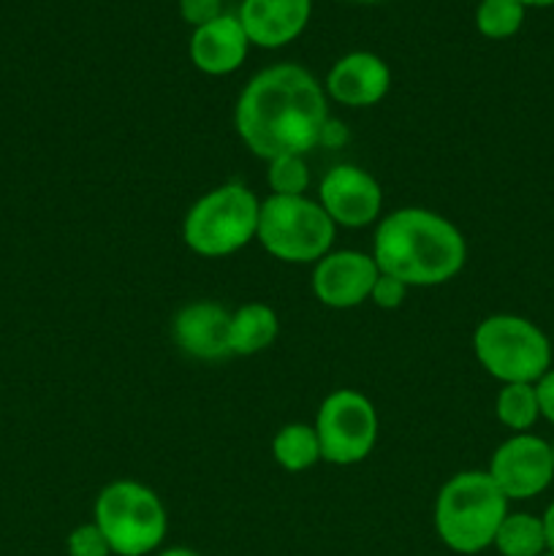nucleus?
I'll return each mask as SVG.
<instances>
[{"label":"nucleus","mask_w":554,"mask_h":556,"mask_svg":"<svg viewBox=\"0 0 554 556\" xmlns=\"http://www.w3.org/2000/svg\"><path fill=\"white\" fill-rule=\"evenodd\" d=\"M329 119V96L320 81L297 63H277L259 71L234 106V128L261 161L307 155L320 147Z\"/></svg>","instance_id":"obj_1"},{"label":"nucleus","mask_w":554,"mask_h":556,"mask_svg":"<svg viewBox=\"0 0 554 556\" xmlns=\"http://www.w3.org/2000/svg\"><path fill=\"white\" fill-rule=\"evenodd\" d=\"M373 258L383 275L407 288H432L465 269L467 242L449 217L424 206H402L378 220Z\"/></svg>","instance_id":"obj_2"},{"label":"nucleus","mask_w":554,"mask_h":556,"mask_svg":"<svg viewBox=\"0 0 554 556\" xmlns=\"http://www.w3.org/2000/svg\"><path fill=\"white\" fill-rule=\"evenodd\" d=\"M508 516V497L487 470L451 476L435 500V532L454 554H481Z\"/></svg>","instance_id":"obj_3"},{"label":"nucleus","mask_w":554,"mask_h":556,"mask_svg":"<svg viewBox=\"0 0 554 556\" xmlns=\"http://www.w3.org/2000/svg\"><path fill=\"white\" fill-rule=\"evenodd\" d=\"M261 199L242 182L212 188L182 217V242L201 258H226L259 233Z\"/></svg>","instance_id":"obj_4"},{"label":"nucleus","mask_w":554,"mask_h":556,"mask_svg":"<svg viewBox=\"0 0 554 556\" xmlns=\"http://www.w3.org/2000/svg\"><path fill=\"white\" fill-rule=\"evenodd\" d=\"M92 525L103 532L114 556H147L166 541L168 514L150 486L125 478L98 492Z\"/></svg>","instance_id":"obj_5"},{"label":"nucleus","mask_w":554,"mask_h":556,"mask_svg":"<svg viewBox=\"0 0 554 556\" xmlns=\"http://www.w3.org/2000/svg\"><path fill=\"white\" fill-rule=\"evenodd\" d=\"M473 353L500 383H538L552 369V342L530 318L494 313L473 331Z\"/></svg>","instance_id":"obj_6"},{"label":"nucleus","mask_w":554,"mask_h":556,"mask_svg":"<svg viewBox=\"0 0 554 556\" xmlns=\"http://www.w3.org/2000/svg\"><path fill=\"white\" fill-rule=\"evenodd\" d=\"M337 226L318 199L307 195H266L261 201L255 239L282 264H318L331 253Z\"/></svg>","instance_id":"obj_7"},{"label":"nucleus","mask_w":554,"mask_h":556,"mask_svg":"<svg viewBox=\"0 0 554 556\" xmlns=\"http://www.w3.org/2000/svg\"><path fill=\"white\" fill-rule=\"evenodd\" d=\"M313 427L320 443V462L337 467L358 465L378 443V410L362 391L337 389L326 394Z\"/></svg>","instance_id":"obj_8"},{"label":"nucleus","mask_w":554,"mask_h":556,"mask_svg":"<svg viewBox=\"0 0 554 556\" xmlns=\"http://www.w3.org/2000/svg\"><path fill=\"white\" fill-rule=\"evenodd\" d=\"M487 472L498 483L500 492L516 503L532 500L546 492L554 481L552 443L538 434H511L494 448Z\"/></svg>","instance_id":"obj_9"},{"label":"nucleus","mask_w":554,"mask_h":556,"mask_svg":"<svg viewBox=\"0 0 554 556\" xmlns=\"http://www.w3.org/2000/svg\"><path fill=\"white\" fill-rule=\"evenodd\" d=\"M318 204L337 228H364L380 220L383 190L369 172L353 163H340L324 174L318 185Z\"/></svg>","instance_id":"obj_10"},{"label":"nucleus","mask_w":554,"mask_h":556,"mask_svg":"<svg viewBox=\"0 0 554 556\" xmlns=\"http://www.w3.org/2000/svg\"><path fill=\"white\" fill-rule=\"evenodd\" d=\"M380 277L373 253L362 250H331L313 264L310 288L313 296L329 309H353L369 302L375 280Z\"/></svg>","instance_id":"obj_11"},{"label":"nucleus","mask_w":554,"mask_h":556,"mask_svg":"<svg viewBox=\"0 0 554 556\" xmlns=\"http://www.w3.org/2000/svg\"><path fill=\"white\" fill-rule=\"evenodd\" d=\"M228 326H231V313L223 304L201 299V302L185 304L174 315L172 334L185 356L196 362H223L231 356Z\"/></svg>","instance_id":"obj_12"},{"label":"nucleus","mask_w":554,"mask_h":556,"mask_svg":"<svg viewBox=\"0 0 554 556\" xmlns=\"http://www.w3.org/2000/svg\"><path fill=\"white\" fill-rule=\"evenodd\" d=\"M391 71L375 52H348L326 74V96L351 109H367L389 96Z\"/></svg>","instance_id":"obj_13"},{"label":"nucleus","mask_w":554,"mask_h":556,"mask_svg":"<svg viewBox=\"0 0 554 556\" xmlns=\"http://www.w3.org/2000/svg\"><path fill=\"white\" fill-rule=\"evenodd\" d=\"M313 0H242L239 22L250 43L277 49L302 36L310 22Z\"/></svg>","instance_id":"obj_14"},{"label":"nucleus","mask_w":554,"mask_h":556,"mask_svg":"<svg viewBox=\"0 0 554 556\" xmlns=\"http://www.w3.org/2000/svg\"><path fill=\"white\" fill-rule=\"evenodd\" d=\"M250 38L237 14H221L217 20L196 27L190 36V60L201 74L226 76L244 63Z\"/></svg>","instance_id":"obj_15"},{"label":"nucleus","mask_w":554,"mask_h":556,"mask_svg":"<svg viewBox=\"0 0 554 556\" xmlns=\"http://www.w3.org/2000/svg\"><path fill=\"white\" fill-rule=\"evenodd\" d=\"M280 334V318L275 307L264 302L242 304L231 313V326H228V348L231 356H255L266 351Z\"/></svg>","instance_id":"obj_16"},{"label":"nucleus","mask_w":554,"mask_h":556,"mask_svg":"<svg viewBox=\"0 0 554 556\" xmlns=\"http://www.w3.org/2000/svg\"><path fill=\"white\" fill-rule=\"evenodd\" d=\"M494 548L500 556H541L546 554V530H543V519L536 514H511L500 525L498 535H494Z\"/></svg>","instance_id":"obj_17"},{"label":"nucleus","mask_w":554,"mask_h":556,"mask_svg":"<svg viewBox=\"0 0 554 556\" xmlns=\"http://www.w3.org/2000/svg\"><path fill=\"white\" fill-rule=\"evenodd\" d=\"M272 456L286 472H304L320 462V443L313 424H286L272 440Z\"/></svg>","instance_id":"obj_18"},{"label":"nucleus","mask_w":554,"mask_h":556,"mask_svg":"<svg viewBox=\"0 0 554 556\" xmlns=\"http://www.w3.org/2000/svg\"><path fill=\"white\" fill-rule=\"evenodd\" d=\"M494 416L514 434L530 432L541 418L536 383H505L494 396Z\"/></svg>","instance_id":"obj_19"},{"label":"nucleus","mask_w":554,"mask_h":556,"mask_svg":"<svg viewBox=\"0 0 554 556\" xmlns=\"http://www.w3.org/2000/svg\"><path fill=\"white\" fill-rule=\"evenodd\" d=\"M525 5L519 0H481L476 9V27L481 36L511 38L525 25Z\"/></svg>","instance_id":"obj_20"},{"label":"nucleus","mask_w":554,"mask_h":556,"mask_svg":"<svg viewBox=\"0 0 554 556\" xmlns=\"http://www.w3.org/2000/svg\"><path fill=\"white\" fill-rule=\"evenodd\" d=\"M269 195H304L310 188V166L304 155H280L266 161Z\"/></svg>","instance_id":"obj_21"},{"label":"nucleus","mask_w":554,"mask_h":556,"mask_svg":"<svg viewBox=\"0 0 554 556\" xmlns=\"http://www.w3.org/2000/svg\"><path fill=\"white\" fill-rule=\"evenodd\" d=\"M68 556H112L106 538L96 525H79L68 535Z\"/></svg>","instance_id":"obj_22"},{"label":"nucleus","mask_w":554,"mask_h":556,"mask_svg":"<svg viewBox=\"0 0 554 556\" xmlns=\"http://www.w3.org/2000/svg\"><path fill=\"white\" fill-rule=\"evenodd\" d=\"M407 291H411V288H407L405 282L380 271V277L375 280L373 291H369V302H373L378 309H396V307H402V302H405Z\"/></svg>","instance_id":"obj_23"},{"label":"nucleus","mask_w":554,"mask_h":556,"mask_svg":"<svg viewBox=\"0 0 554 556\" xmlns=\"http://www.w3.org/2000/svg\"><path fill=\"white\" fill-rule=\"evenodd\" d=\"M223 14V0H179V16H182L188 25L201 27L206 22L217 20Z\"/></svg>","instance_id":"obj_24"},{"label":"nucleus","mask_w":554,"mask_h":556,"mask_svg":"<svg viewBox=\"0 0 554 556\" xmlns=\"http://www.w3.org/2000/svg\"><path fill=\"white\" fill-rule=\"evenodd\" d=\"M538 407H541V418H546L554 427V369H549L541 380L536 383Z\"/></svg>","instance_id":"obj_25"},{"label":"nucleus","mask_w":554,"mask_h":556,"mask_svg":"<svg viewBox=\"0 0 554 556\" xmlns=\"http://www.w3.org/2000/svg\"><path fill=\"white\" fill-rule=\"evenodd\" d=\"M345 141H348L345 125L337 123V119L331 117L329 123H326L324 136H320V147H329V150H335V147H342V144H345Z\"/></svg>","instance_id":"obj_26"},{"label":"nucleus","mask_w":554,"mask_h":556,"mask_svg":"<svg viewBox=\"0 0 554 556\" xmlns=\"http://www.w3.org/2000/svg\"><path fill=\"white\" fill-rule=\"evenodd\" d=\"M543 530H546V548L554 554V503L543 510Z\"/></svg>","instance_id":"obj_27"},{"label":"nucleus","mask_w":554,"mask_h":556,"mask_svg":"<svg viewBox=\"0 0 554 556\" xmlns=\"http://www.w3.org/2000/svg\"><path fill=\"white\" fill-rule=\"evenodd\" d=\"M158 556H201V554H199V552H193V548L172 546V548H166V552H161Z\"/></svg>","instance_id":"obj_28"},{"label":"nucleus","mask_w":554,"mask_h":556,"mask_svg":"<svg viewBox=\"0 0 554 556\" xmlns=\"http://www.w3.org/2000/svg\"><path fill=\"white\" fill-rule=\"evenodd\" d=\"M519 3L527 9V5H554V0H519Z\"/></svg>","instance_id":"obj_29"},{"label":"nucleus","mask_w":554,"mask_h":556,"mask_svg":"<svg viewBox=\"0 0 554 556\" xmlns=\"http://www.w3.org/2000/svg\"><path fill=\"white\" fill-rule=\"evenodd\" d=\"M356 3H375V0H356Z\"/></svg>","instance_id":"obj_30"},{"label":"nucleus","mask_w":554,"mask_h":556,"mask_svg":"<svg viewBox=\"0 0 554 556\" xmlns=\"http://www.w3.org/2000/svg\"><path fill=\"white\" fill-rule=\"evenodd\" d=\"M552 459H554V440H552Z\"/></svg>","instance_id":"obj_31"},{"label":"nucleus","mask_w":554,"mask_h":556,"mask_svg":"<svg viewBox=\"0 0 554 556\" xmlns=\"http://www.w3.org/2000/svg\"><path fill=\"white\" fill-rule=\"evenodd\" d=\"M541 556H554V554H552V552H546V554H541Z\"/></svg>","instance_id":"obj_32"}]
</instances>
